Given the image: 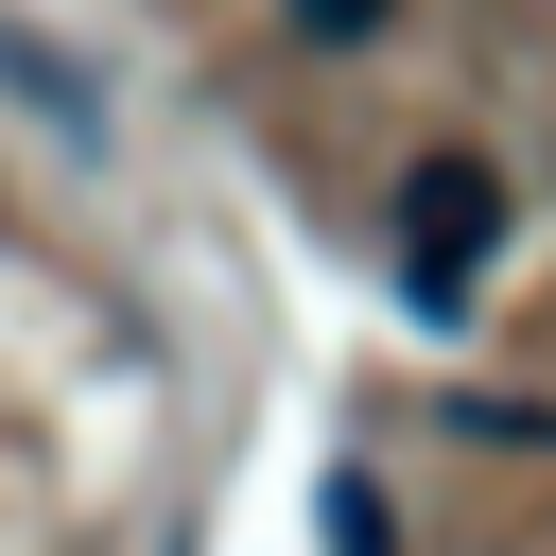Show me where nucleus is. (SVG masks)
<instances>
[{"instance_id": "obj_1", "label": "nucleus", "mask_w": 556, "mask_h": 556, "mask_svg": "<svg viewBox=\"0 0 556 556\" xmlns=\"http://www.w3.org/2000/svg\"><path fill=\"white\" fill-rule=\"evenodd\" d=\"M504 243V174H469V156H434L417 191H400V278H417V313H469V261Z\"/></svg>"}, {"instance_id": "obj_2", "label": "nucleus", "mask_w": 556, "mask_h": 556, "mask_svg": "<svg viewBox=\"0 0 556 556\" xmlns=\"http://www.w3.org/2000/svg\"><path fill=\"white\" fill-rule=\"evenodd\" d=\"M330 556H382V486L365 469H330Z\"/></svg>"}, {"instance_id": "obj_3", "label": "nucleus", "mask_w": 556, "mask_h": 556, "mask_svg": "<svg viewBox=\"0 0 556 556\" xmlns=\"http://www.w3.org/2000/svg\"><path fill=\"white\" fill-rule=\"evenodd\" d=\"M382 17H400V0H295V35H330V52H348V35H382Z\"/></svg>"}]
</instances>
